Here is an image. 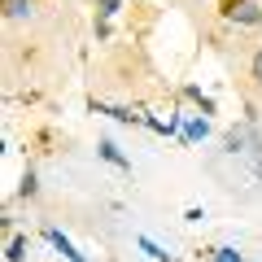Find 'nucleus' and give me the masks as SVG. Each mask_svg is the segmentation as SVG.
Segmentation results:
<instances>
[{
  "label": "nucleus",
  "instance_id": "nucleus-4",
  "mask_svg": "<svg viewBox=\"0 0 262 262\" xmlns=\"http://www.w3.org/2000/svg\"><path fill=\"white\" fill-rule=\"evenodd\" d=\"M101 158H105V162H114V166H131V162L118 153V144H114V140H101Z\"/></svg>",
  "mask_w": 262,
  "mask_h": 262
},
{
  "label": "nucleus",
  "instance_id": "nucleus-1",
  "mask_svg": "<svg viewBox=\"0 0 262 262\" xmlns=\"http://www.w3.org/2000/svg\"><path fill=\"white\" fill-rule=\"evenodd\" d=\"M44 236H48V241H53V249H57V253H66V262H88V258H83V253H79V249H75V245H70V241H66V236H61V232H57V227H48V232H44Z\"/></svg>",
  "mask_w": 262,
  "mask_h": 262
},
{
  "label": "nucleus",
  "instance_id": "nucleus-11",
  "mask_svg": "<svg viewBox=\"0 0 262 262\" xmlns=\"http://www.w3.org/2000/svg\"><path fill=\"white\" fill-rule=\"evenodd\" d=\"M249 75H253V83L262 88V48H258V53H253V66H249Z\"/></svg>",
  "mask_w": 262,
  "mask_h": 262
},
{
  "label": "nucleus",
  "instance_id": "nucleus-6",
  "mask_svg": "<svg viewBox=\"0 0 262 262\" xmlns=\"http://www.w3.org/2000/svg\"><path fill=\"white\" fill-rule=\"evenodd\" d=\"M245 5H249V0H219V13H223V18H236Z\"/></svg>",
  "mask_w": 262,
  "mask_h": 262
},
{
  "label": "nucleus",
  "instance_id": "nucleus-7",
  "mask_svg": "<svg viewBox=\"0 0 262 262\" xmlns=\"http://www.w3.org/2000/svg\"><path fill=\"white\" fill-rule=\"evenodd\" d=\"M22 253H27V236H13L9 241V262H22Z\"/></svg>",
  "mask_w": 262,
  "mask_h": 262
},
{
  "label": "nucleus",
  "instance_id": "nucleus-5",
  "mask_svg": "<svg viewBox=\"0 0 262 262\" xmlns=\"http://www.w3.org/2000/svg\"><path fill=\"white\" fill-rule=\"evenodd\" d=\"M188 101H192V105H201V114H214V101H210V96H201V92H196V88H188Z\"/></svg>",
  "mask_w": 262,
  "mask_h": 262
},
{
  "label": "nucleus",
  "instance_id": "nucleus-10",
  "mask_svg": "<svg viewBox=\"0 0 262 262\" xmlns=\"http://www.w3.org/2000/svg\"><path fill=\"white\" fill-rule=\"evenodd\" d=\"M22 13H31V0H9V18H22Z\"/></svg>",
  "mask_w": 262,
  "mask_h": 262
},
{
  "label": "nucleus",
  "instance_id": "nucleus-2",
  "mask_svg": "<svg viewBox=\"0 0 262 262\" xmlns=\"http://www.w3.org/2000/svg\"><path fill=\"white\" fill-rule=\"evenodd\" d=\"M206 136H210V122L206 118H188L184 122V140L188 144H192V140H206Z\"/></svg>",
  "mask_w": 262,
  "mask_h": 262
},
{
  "label": "nucleus",
  "instance_id": "nucleus-8",
  "mask_svg": "<svg viewBox=\"0 0 262 262\" xmlns=\"http://www.w3.org/2000/svg\"><path fill=\"white\" fill-rule=\"evenodd\" d=\"M140 249H144V253H149V258H158V262H166V258H170V253H162V249H158V245H153V241H149V236H140Z\"/></svg>",
  "mask_w": 262,
  "mask_h": 262
},
{
  "label": "nucleus",
  "instance_id": "nucleus-3",
  "mask_svg": "<svg viewBox=\"0 0 262 262\" xmlns=\"http://www.w3.org/2000/svg\"><path fill=\"white\" fill-rule=\"evenodd\" d=\"M232 22H241V27H258V22H262V9H258V5H253V0H249V5H245V9L236 13Z\"/></svg>",
  "mask_w": 262,
  "mask_h": 262
},
{
  "label": "nucleus",
  "instance_id": "nucleus-13",
  "mask_svg": "<svg viewBox=\"0 0 262 262\" xmlns=\"http://www.w3.org/2000/svg\"><path fill=\"white\" fill-rule=\"evenodd\" d=\"M18 192H22V196H35V175H31V170L22 175V188H18Z\"/></svg>",
  "mask_w": 262,
  "mask_h": 262
},
{
  "label": "nucleus",
  "instance_id": "nucleus-12",
  "mask_svg": "<svg viewBox=\"0 0 262 262\" xmlns=\"http://www.w3.org/2000/svg\"><path fill=\"white\" fill-rule=\"evenodd\" d=\"M214 262H245L236 249H214Z\"/></svg>",
  "mask_w": 262,
  "mask_h": 262
},
{
  "label": "nucleus",
  "instance_id": "nucleus-9",
  "mask_svg": "<svg viewBox=\"0 0 262 262\" xmlns=\"http://www.w3.org/2000/svg\"><path fill=\"white\" fill-rule=\"evenodd\" d=\"M118 5H122V0H101V9H96V13H101V22H110L114 13H118Z\"/></svg>",
  "mask_w": 262,
  "mask_h": 262
}]
</instances>
